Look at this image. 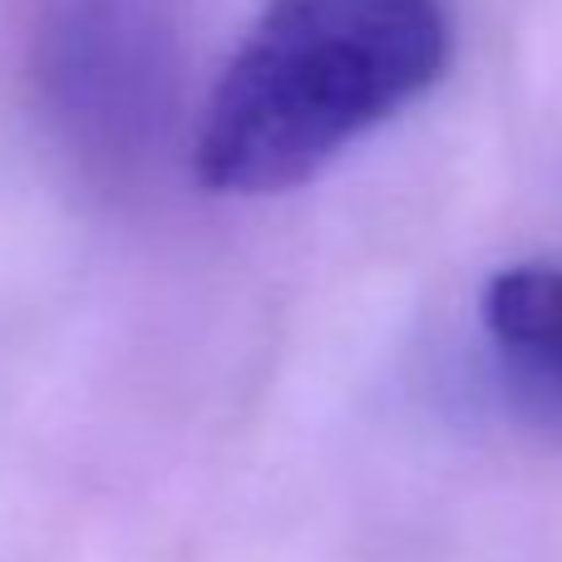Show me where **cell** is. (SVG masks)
I'll return each instance as SVG.
<instances>
[{"instance_id": "obj_1", "label": "cell", "mask_w": 562, "mask_h": 562, "mask_svg": "<svg viewBox=\"0 0 562 562\" xmlns=\"http://www.w3.org/2000/svg\"><path fill=\"white\" fill-rule=\"evenodd\" d=\"M449 59L445 0H267L198 119V183L267 198L415 104Z\"/></svg>"}, {"instance_id": "obj_2", "label": "cell", "mask_w": 562, "mask_h": 562, "mask_svg": "<svg viewBox=\"0 0 562 562\" xmlns=\"http://www.w3.org/2000/svg\"><path fill=\"white\" fill-rule=\"evenodd\" d=\"M173 30L158 0H45L35 20V89L89 158H134L164 119Z\"/></svg>"}, {"instance_id": "obj_3", "label": "cell", "mask_w": 562, "mask_h": 562, "mask_svg": "<svg viewBox=\"0 0 562 562\" xmlns=\"http://www.w3.org/2000/svg\"><path fill=\"white\" fill-rule=\"evenodd\" d=\"M479 321L508 375L562 409V267L524 262L488 277Z\"/></svg>"}]
</instances>
